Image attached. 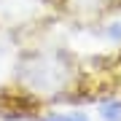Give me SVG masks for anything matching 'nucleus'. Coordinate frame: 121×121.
Segmentation results:
<instances>
[{
  "label": "nucleus",
  "mask_w": 121,
  "mask_h": 121,
  "mask_svg": "<svg viewBox=\"0 0 121 121\" xmlns=\"http://www.w3.org/2000/svg\"><path fill=\"white\" fill-rule=\"evenodd\" d=\"M70 5L81 13H99V11H108L110 5H116V0H70Z\"/></svg>",
  "instance_id": "f03ea898"
},
{
  "label": "nucleus",
  "mask_w": 121,
  "mask_h": 121,
  "mask_svg": "<svg viewBox=\"0 0 121 121\" xmlns=\"http://www.w3.org/2000/svg\"><path fill=\"white\" fill-rule=\"evenodd\" d=\"M43 121H89V116L81 113V110H73V113H48Z\"/></svg>",
  "instance_id": "20e7f679"
},
{
  "label": "nucleus",
  "mask_w": 121,
  "mask_h": 121,
  "mask_svg": "<svg viewBox=\"0 0 121 121\" xmlns=\"http://www.w3.org/2000/svg\"><path fill=\"white\" fill-rule=\"evenodd\" d=\"M22 73L38 91H62L70 78V67L62 54H35L22 65Z\"/></svg>",
  "instance_id": "f257e3e1"
},
{
  "label": "nucleus",
  "mask_w": 121,
  "mask_h": 121,
  "mask_svg": "<svg viewBox=\"0 0 121 121\" xmlns=\"http://www.w3.org/2000/svg\"><path fill=\"white\" fill-rule=\"evenodd\" d=\"M99 116L102 121H121V97H108L99 102Z\"/></svg>",
  "instance_id": "7ed1b4c3"
},
{
  "label": "nucleus",
  "mask_w": 121,
  "mask_h": 121,
  "mask_svg": "<svg viewBox=\"0 0 121 121\" xmlns=\"http://www.w3.org/2000/svg\"><path fill=\"white\" fill-rule=\"evenodd\" d=\"M102 32H105V38L113 40V43H121V19H113V22H108L102 27Z\"/></svg>",
  "instance_id": "39448f33"
}]
</instances>
